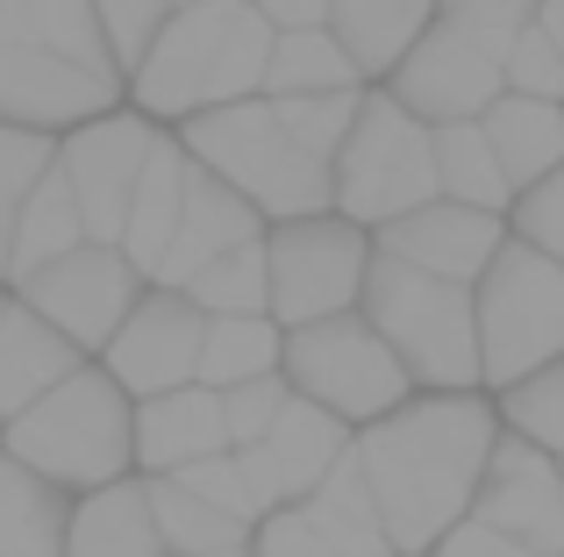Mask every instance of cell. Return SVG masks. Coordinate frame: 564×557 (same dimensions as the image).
<instances>
[{
  "label": "cell",
  "instance_id": "6da1fadb",
  "mask_svg": "<svg viewBox=\"0 0 564 557\" xmlns=\"http://www.w3.org/2000/svg\"><path fill=\"white\" fill-rule=\"evenodd\" d=\"M494 429H500L494 407L471 386L465 393H408L386 415L350 429V450L365 465V487H372V507H379V529H386L393 557H422L465 515Z\"/></svg>",
  "mask_w": 564,
  "mask_h": 557
},
{
  "label": "cell",
  "instance_id": "7a4b0ae2",
  "mask_svg": "<svg viewBox=\"0 0 564 557\" xmlns=\"http://www.w3.org/2000/svg\"><path fill=\"white\" fill-rule=\"evenodd\" d=\"M264 51H272V22L250 0H193L158 22L143 57L129 65V100L151 122H180L193 108H221V100L258 94Z\"/></svg>",
  "mask_w": 564,
  "mask_h": 557
},
{
  "label": "cell",
  "instance_id": "3957f363",
  "mask_svg": "<svg viewBox=\"0 0 564 557\" xmlns=\"http://www.w3.org/2000/svg\"><path fill=\"white\" fill-rule=\"evenodd\" d=\"M0 450L65 493L108 487V479L137 472L129 465V393L100 364H72L57 386L0 415Z\"/></svg>",
  "mask_w": 564,
  "mask_h": 557
},
{
  "label": "cell",
  "instance_id": "277c9868",
  "mask_svg": "<svg viewBox=\"0 0 564 557\" xmlns=\"http://www.w3.org/2000/svg\"><path fill=\"white\" fill-rule=\"evenodd\" d=\"M180 151L193 165H207L221 186H236L264 222L329 208V157H315L307 143H293L264 94L180 114Z\"/></svg>",
  "mask_w": 564,
  "mask_h": 557
},
{
  "label": "cell",
  "instance_id": "5b68a950",
  "mask_svg": "<svg viewBox=\"0 0 564 557\" xmlns=\"http://www.w3.org/2000/svg\"><path fill=\"white\" fill-rule=\"evenodd\" d=\"M358 315L386 336L400 358L408 386L429 393H465L479 386V343H471V286L457 278H429L400 258L372 251L358 278Z\"/></svg>",
  "mask_w": 564,
  "mask_h": 557
},
{
  "label": "cell",
  "instance_id": "8992f818",
  "mask_svg": "<svg viewBox=\"0 0 564 557\" xmlns=\"http://www.w3.org/2000/svg\"><path fill=\"white\" fill-rule=\"evenodd\" d=\"M471 343H479V386H508L529 364L564 350V272L557 258L500 237L471 278Z\"/></svg>",
  "mask_w": 564,
  "mask_h": 557
},
{
  "label": "cell",
  "instance_id": "52a82bcc",
  "mask_svg": "<svg viewBox=\"0 0 564 557\" xmlns=\"http://www.w3.org/2000/svg\"><path fill=\"white\" fill-rule=\"evenodd\" d=\"M429 194H436L429 122H414L386 86L358 94V114H350L344 143L329 151V208L358 229H379Z\"/></svg>",
  "mask_w": 564,
  "mask_h": 557
},
{
  "label": "cell",
  "instance_id": "ba28073f",
  "mask_svg": "<svg viewBox=\"0 0 564 557\" xmlns=\"http://www.w3.org/2000/svg\"><path fill=\"white\" fill-rule=\"evenodd\" d=\"M279 379H286L301 401H315V407H329L336 422H350V429L414 393L408 372H400V358L386 350V336L358 307H336V315L279 329Z\"/></svg>",
  "mask_w": 564,
  "mask_h": 557
},
{
  "label": "cell",
  "instance_id": "9c48e42d",
  "mask_svg": "<svg viewBox=\"0 0 564 557\" xmlns=\"http://www.w3.org/2000/svg\"><path fill=\"white\" fill-rule=\"evenodd\" d=\"M258 243H264V315H272L279 329L336 315V307H358V278H365V258H372V229H358L336 208H322V215L264 222Z\"/></svg>",
  "mask_w": 564,
  "mask_h": 557
},
{
  "label": "cell",
  "instance_id": "30bf717a",
  "mask_svg": "<svg viewBox=\"0 0 564 557\" xmlns=\"http://www.w3.org/2000/svg\"><path fill=\"white\" fill-rule=\"evenodd\" d=\"M8 293L22 307H36V315L79 350V358H94V350L115 336V321L129 315V301L143 293V272L129 265L115 243L79 237L72 251H57V258H43L36 272H22Z\"/></svg>",
  "mask_w": 564,
  "mask_h": 557
},
{
  "label": "cell",
  "instance_id": "8fae6325",
  "mask_svg": "<svg viewBox=\"0 0 564 557\" xmlns=\"http://www.w3.org/2000/svg\"><path fill=\"white\" fill-rule=\"evenodd\" d=\"M151 143H158V122L115 100V108H100V114H86V122H72L65 143L51 151L57 172H65V186H72V200H79V229H86L94 243H115V237H122L129 186H137V172H143V157H151Z\"/></svg>",
  "mask_w": 564,
  "mask_h": 557
},
{
  "label": "cell",
  "instance_id": "7c38bea8",
  "mask_svg": "<svg viewBox=\"0 0 564 557\" xmlns=\"http://www.w3.org/2000/svg\"><path fill=\"white\" fill-rule=\"evenodd\" d=\"M471 522L529 544L536 557H564V487H557V458L536 444H522L514 429H494L486 444V465L471 479Z\"/></svg>",
  "mask_w": 564,
  "mask_h": 557
},
{
  "label": "cell",
  "instance_id": "4fadbf2b",
  "mask_svg": "<svg viewBox=\"0 0 564 557\" xmlns=\"http://www.w3.org/2000/svg\"><path fill=\"white\" fill-rule=\"evenodd\" d=\"M193 350H200V307L186 301L180 286H151L129 301V315L115 321V336L100 343V372L143 401V393H165L193 379Z\"/></svg>",
  "mask_w": 564,
  "mask_h": 557
},
{
  "label": "cell",
  "instance_id": "5bb4252c",
  "mask_svg": "<svg viewBox=\"0 0 564 557\" xmlns=\"http://www.w3.org/2000/svg\"><path fill=\"white\" fill-rule=\"evenodd\" d=\"M379 86L414 114V122L436 129V122H471V114L500 94V65L486 51H471L465 36H451L443 22H429L422 36L386 65Z\"/></svg>",
  "mask_w": 564,
  "mask_h": 557
},
{
  "label": "cell",
  "instance_id": "9a60e30c",
  "mask_svg": "<svg viewBox=\"0 0 564 557\" xmlns=\"http://www.w3.org/2000/svg\"><path fill=\"white\" fill-rule=\"evenodd\" d=\"M115 100H122L115 72H86L57 51H36V43H0V122L65 136L72 122L115 108Z\"/></svg>",
  "mask_w": 564,
  "mask_h": 557
},
{
  "label": "cell",
  "instance_id": "2e32d148",
  "mask_svg": "<svg viewBox=\"0 0 564 557\" xmlns=\"http://www.w3.org/2000/svg\"><path fill=\"white\" fill-rule=\"evenodd\" d=\"M500 237H508L500 215L429 194V200H414L408 215H393V222L372 229V251L400 258V265H414V272H429V278H457V286H471Z\"/></svg>",
  "mask_w": 564,
  "mask_h": 557
},
{
  "label": "cell",
  "instance_id": "e0dca14e",
  "mask_svg": "<svg viewBox=\"0 0 564 557\" xmlns=\"http://www.w3.org/2000/svg\"><path fill=\"white\" fill-rule=\"evenodd\" d=\"M344 444H350V422H336L329 407L301 401V393L286 386L279 415L264 422L258 444L236 450V465H243V479L258 487V501H264V507H279V501H301V493L322 479V465H329Z\"/></svg>",
  "mask_w": 564,
  "mask_h": 557
},
{
  "label": "cell",
  "instance_id": "ac0fdd59",
  "mask_svg": "<svg viewBox=\"0 0 564 557\" xmlns=\"http://www.w3.org/2000/svg\"><path fill=\"white\" fill-rule=\"evenodd\" d=\"M258 229H264V215L250 208L236 186H221L207 165H193V157H186L180 222H172L165 251H158V265H151V286H186V272H193V265H207L215 251H229V243L258 237Z\"/></svg>",
  "mask_w": 564,
  "mask_h": 557
},
{
  "label": "cell",
  "instance_id": "d6986e66",
  "mask_svg": "<svg viewBox=\"0 0 564 557\" xmlns=\"http://www.w3.org/2000/svg\"><path fill=\"white\" fill-rule=\"evenodd\" d=\"M207 450H229V444H221V401L200 379L129 401V465H143V472H180V465L207 458Z\"/></svg>",
  "mask_w": 564,
  "mask_h": 557
},
{
  "label": "cell",
  "instance_id": "ffe728a7",
  "mask_svg": "<svg viewBox=\"0 0 564 557\" xmlns=\"http://www.w3.org/2000/svg\"><path fill=\"white\" fill-rule=\"evenodd\" d=\"M57 557H165L151 529V501H143V479H108V487H86L65 507V544Z\"/></svg>",
  "mask_w": 564,
  "mask_h": 557
},
{
  "label": "cell",
  "instance_id": "44dd1931",
  "mask_svg": "<svg viewBox=\"0 0 564 557\" xmlns=\"http://www.w3.org/2000/svg\"><path fill=\"white\" fill-rule=\"evenodd\" d=\"M471 122H479L486 151H494L500 179H508V194H514V186H529L536 172H557V157H564V114H557V100L508 94V86H500Z\"/></svg>",
  "mask_w": 564,
  "mask_h": 557
},
{
  "label": "cell",
  "instance_id": "7402d4cb",
  "mask_svg": "<svg viewBox=\"0 0 564 557\" xmlns=\"http://www.w3.org/2000/svg\"><path fill=\"white\" fill-rule=\"evenodd\" d=\"M301 507L322 529L329 557H393L386 550V529H379V507H372V487H365V465H358L350 444L322 465V479L301 493Z\"/></svg>",
  "mask_w": 564,
  "mask_h": 557
},
{
  "label": "cell",
  "instance_id": "603a6c76",
  "mask_svg": "<svg viewBox=\"0 0 564 557\" xmlns=\"http://www.w3.org/2000/svg\"><path fill=\"white\" fill-rule=\"evenodd\" d=\"M180 186H186V151H180V136H165V129H158L151 157H143L137 186H129L122 237H115V251H122L143 278H151L158 251H165V237H172V222H180Z\"/></svg>",
  "mask_w": 564,
  "mask_h": 557
},
{
  "label": "cell",
  "instance_id": "cb8c5ba5",
  "mask_svg": "<svg viewBox=\"0 0 564 557\" xmlns=\"http://www.w3.org/2000/svg\"><path fill=\"white\" fill-rule=\"evenodd\" d=\"M72 364H86V358L36 315V307H22L8 293V301H0V415H14L22 401H36L43 386H57Z\"/></svg>",
  "mask_w": 564,
  "mask_h": 557
},
{
  "label": "cell",
  "instance_id": "d4e9b609",
  "mask_svg": "<svg viewBox=\"0 0 564 557\" xmlns=\"http://www.w3.org/2000/svg\"><path fill=\"white\" fill-rule=\"evenodd\" d=\"M429 8H436V0H329L322 29L344 43L358 79H386V65L429 29Z\"/></svg>",
  "mask_w": 564,
  "mask_h": 557
},
{
  "label": "cell",
  "instance_id": "484cf974",
  "mask_svg": "<svg viewBox=\"0 0 564 557\" xmlns=\"http://www.w3.org/2000/svg\"><path fill=\"white\" fill-rule=\"evenodd\" d=\"M0 43H36V51H57L86 72H115L100 22H94V0H0Z\"/></svg>",
  "mask_w": 564,
  "mask_h": 557
},
{
  "label": "cell",
  "instance_id": "4316f807",
  "mask_svg": "<svg viewBox=\"0 0 564 557\" xmlns=\"http://www.w3.org/2000/svg\"><path fill=\"white\" fill-rule=\"evenodd\" d=\"M72 493L0 450V557H57Z\"/></svg>",
  "mask_w": 564,
  "mask_h": 557
},
{
  "label": "cell",
  "instance_id": "83f0119b",
  "mask_svg": "<svg viewBox=\"0 0 564 557\" xmlns=\"http://www.w3.org/2000/svg\"><path fill=\"white\" fill-rule=\"evenodd\" d=\"M86 229H79V200H72L65 172H57V157L36 172V186L22 194V208H14V237H8V278L0 286H14L22 272H36L43 258L72 251Z\"/></svg>",
  "mask_w": 564,
  "mask_h": 557
},
{
  "label": "cell",
  "instance_id": "f1b7e54d",
  "mask_svg": "<svg viewBox=\"0 0 564 557\" xmlns=\"http://www.w3.org/2000/svg\"><path fill=\"white\" fill-rule=\"evenodd\" d=\"M279 372V321L272 315H200V350H193V379L207 393L236 386V379Z\"/></svg>",
  "mask_w": 564,
  "mask_h": 557
},
{
  "label": "cell",
  "instance_id": "f546056e",
  "mask_svg": "<svg viewBox=\"0 0 564 557\" xmlns=\"http://www.w3.org/2000/svg\"><path fill=\"white\" fill-rule=\"evenodd\" d=\"M329 86H365L358 65L344 57V43L329 29H272V51H264L258 94H329Z\"/></svg>",
  "mask_w": 564,
  "mask_h": 557
},
{
  "label": "cell",
  "instance_id": "4dcf8cb0",
  "mask_svg": "<svg viewBox=\"0 0 564 557\" xmlns=\"http://www.w3.org/2000/svg\"><path fill=\"white\" fill-rule=\"evenodd\" d=\"M429 165H436L443 200H465V208H486V215L508 208V179H500L479 122H436L429 129Z\"/></svg>",
  "mask_w": 564,
  "mask_h": 557
},
{
  "label": "cell",
  "instance_id": "1f68e13d",
  "mask_svg": "<svg viewBox=\"0 0 564 557\" xmlns=\"http://www.w3.org/2000/svg\"><path fill=\"white\" fill-rule=\"evenodd\" d=\"M143 501H151V529L172 557H193V550H215V544H243V522H229L221 507H207L200 493H186L172 472H143Z\"/></svg>",
  "mask_w": 564,
  "mask_h": 557
},
{
  "label": "cell",
  "instance_id": "d6a6232c",
  "mask_svg": "<svg viewBox=\"0 0 564 557\" xmlns=\"http://www.w3.org/2000/svg\"><path fill=\"white\" fill-rule=\"evenodd\" d=\"M264 237V229H258ZM243 237L229 243V251H215L207 265L186 272V301L200 307V315H264V243Z\"/></svg>",
  "mask_w": 564,
  "mask_h": 557
},
{
  "label": "cell",
  "instance_id": "836d02e7",
  "mask_svg": "<svg viewBox=\"0 0 564 557\" xmlns=\"http://www.w3.org/2000/svg\"><path fill=\"white\" fill-rule=\"evenodd\" d=\"M500 393V415L494 422H508L522 444H536V450H564V364L557 358H543V364H529L522 379H508V386H494Z\"/></svg>",
  "mask_w": 564,
  "mask_h": 557
},
{
  "label": "cell",
  "instance_id": "e575fe53",
  "mask_svg": "<svg viewBox=\"0 0 564 557\" xmlns=\"http://www.w3.org/2000/svg\"><path fill=\"white\" fill-rule=\"evenodd\" d=\"M358 94H365V86H329V94H264V100H272V114L286 122L293 143H307L315 157H329L336 143H344L350 114H358Z\"/></svg>",
  "mask_w": 564,
  "mask_h": 557
},
{
  "label": "cell",
  "instance_id": "d590c367",
  "mask_svg": "<svg viewBox=\"0 0 564 557\" xmlns=\"http://www.w3.org/2000/svg\"><path fill=\"white\" fill-rule=\"evenodd\" d=\"M500 229L543 258H564V179L557 172H536L529 186H514L508 208H500Z\"/></svg>",
  "mask_w": 564,
  "mask_h": 557
},
{
  "label": "cell",
  "instance_id": "8d00e7d4",
  "mask_svg": "<svg viewBox=\"0 0 564 557\" xmlns=\"http://www.w3.org/2000/svg\"><path fill=\"white\" fill-rule=\"evenodd\" d=\"M500 86H508V94H536V100L564 94V43L536 22V14H529V22L508 36V51H500Z\"/></svg>",
  "mask_w": 564,
  "mask_h": 557
},
{
  "label": "cell",
  "instance_id": "74e56055",
  "mask_svg": "<svg viewBox=\"0 0 564 557\" xmlns=\"http://www.w3.org/2000/svg\"><path fill=\"white\" fill-rule=\"evenodd\" d=\"M57 136H43V129H14L0 122V278H8V237H14V208H22V194L36 186V172L51 165Z\"/></svg>",
  "mask_w": 564,
  "mask_h": 557
},
{
  "label": "cell",
  "instance_id": "f35d334b",
  "mask_svg": "<svg viewBox=\"0 0 564 557\" xmlns=\"http://www.w3.org/2000/svg\"><path fill=\"white\" fill-rule=\"evenodd\" d=\"M172 479H180L186 493H200L207 507H221V515H229V522H243V529H250V522L264 515V501H258V487H250V479H243V465H236V450H207V458L180 465V472H172Z\"/></svg>",
  "mask_w": 564,
  "mask_h": 557
},
{
  "label": "cell",
  "instance_id": "ab89813d",
  "mask_svg": "<svg viewBox=\"0 0 564 557\" xmlns=\"http://www.w3.org/2000/svg\"><path fill=\"white\" fill-rule=\"evenodd\" d=\"M429 22H443L451 36H465L471 51H486L500 65L508 36L529 22V0H436V8H429Z\"/></svg>",
  "mask_w": 564,
  "mask_h": 557
},
{
  "label": "cell",
  "instance_id": "60d3db41",
  "mask_svg": "<svg viewBox=\"0 0 564 557\" xmlns=\"http://www.w3.org/2000/svg\"><path fill=\"white\" fill-rule=\"evenodd\" d=\"M215 401H221V444H229V450H243V444H258V436H264V422L279 415V401H286V379H279V372L236 379V386H221Z\"/></svg>",
  "mask_w": 564,
  "mask_h": 557
},
{
  "label": "cell",
  "instance_id": "b9f144b4",
  "mask_svg": "<svg viewBox=\"0 0 564 557\" xmlns=\"http://www.w3.org/2000/svg\"><path fill=\"white\" fill-rule=\"evenodd\" d=\"M172 14V0H94V22H100V43H108L115 72L129 79V65L143 57V43L158 36V22Z\"/></svg>",
  "mask_w": 564,
  "mask_h": 557
},
{
  "label": "cell",
  "instance_id": "7bdbcfd3",
  "mask_svg": "<svg viewBox=\"0 0 564 557\" xmlns=\"http://www.w3.org/2000/svg\"><path fill=\"white\" fill-rule=\"evenodd\" d=\"M250 557H329V544H322V529L307 522V507L301 501H279V507H264L258 522H250Z\"/></svg>",
  "mask_w": 564,
  "mask_h": 557
},
{
  "label": "cell",
  "instance_id": "ee69618b",
  "mask_svg": "<svg viewBox=\"0 0 564 557\" xmlns=\"http://www.w3.org/2000/svg\"><path fill=\"white\" fill-rule=\"evenodd\" d=\"M422 557H536V550L514 544V536H500V529H486V522H471V515H457Z\"/></svg>",
  "mask_w": 564,
  "mask_h": 557
},
{
  "label": "cell",
  "instance_id": "f6af8a7d",
  "mask_svg": "<svg viewBox=\"0 0 564 557\" xmlns=\"http://www.w3.org/2000/svg\"><path fill=\"white\" fill-rule=\"evenodd\" d=\"M250 8H258L272 29H315L322 14H329V0H250Z\"/></svg>",
  "mask_w": 564,
  "mask_h": 557
},
{
  "label": "cell",
  "instance_id": "bcb514c9",
  "mask_svg": "<svg viewBox=\"0 0 564 557\" xmlns=\"http://www.w3.org/2000/svg\"><path fill=\"white\" fill-rule=\"evenodd\" d=\"M193 557H250V544H215V550H193Z\"/></svg>",
  "mask_w": 564,
  "mask_h": 557
},
{
  "label": "cell",
  "instance_id": "7dc6e473",
  "mask_svg": "<svg viewBox=\"0 0 564 557\" xmlns=\"http://www.w3.org/2000/svg\"><path fill=\"white\" fill-rule=\"evenodd\" d=\"M172 8H193V0H172Z\"/></svg>",
  "mask_w": 564,
  "mask_h": 557
},
{
  "label": "cell",
  "instance_id": "c3c4849f",
  "mask_svg": "<svg viewBox=\"0 0 564 557\" xmlns=\"http://www.w3.org/2000/svg\"><path fill=\"white\" fill-rule=\"evenodd\" d=\"M0 301H8V286H0Z\"/></svg>",
  "mask_w": 564,
  "mask_h": 557
},
{
  "label": "cell",
  "instance_id": "681fc988",
  "mask_svg": "<svg viewBox=\"0 0 564 557\" xmlns=\"http://www.w3.org/2000/svg\"><path fill=\"white\" fill-rule=\"evenodd\" d=\"M165 557H172V550H165Z\"/></svg>",
  "mask_w": 564,
  "mask_h": 557
}]
</instances>
